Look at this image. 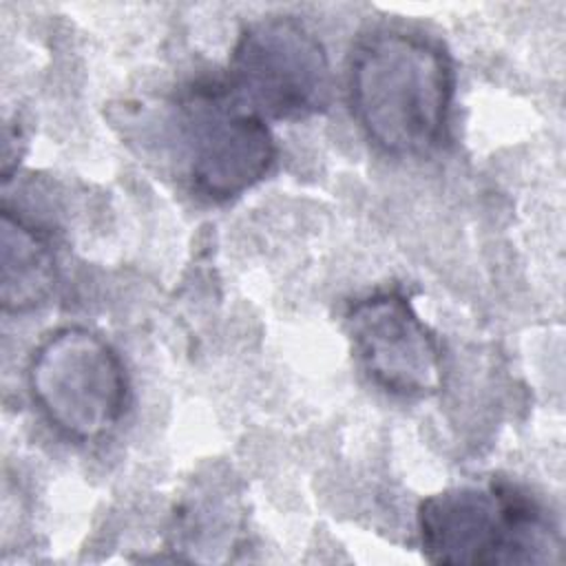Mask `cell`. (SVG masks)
Returning <instances> with one entry per match:
<instances>
[{
    "label": "cell",
    "mask_w": 566,
    "mask_h": 566,
    "mask_svg": "<svg viewBox=\"0 0 566 566\" xmlns=\"http://www.w3.org/2000/svg\"><path fill=\"white\" fill-rule=\"evenodd\" d=\"M347 93L369 142L396 157H424L447 133L453 66L429 38L378 29L352 53Z\"/></svg>",
    "instance_id": "obj_1"
},
{
    "label": "cell",
    "mask_w": 566,
    "mask_h": 566,
    "mask_svg": "<svg viewBox=\"0 0 566 566\" xmlns=\"http://www.w3.org/2000/svg\"><path fill=\"white\" fill-rule=\"evenodd\" d=\"M422 555L442 566L546 564L562 537L546 509L506 480L449 486L418 506Z\"/></svg>",
    "instance_id": "obj_2"
},
{
    "label": "cell",
    "mask_w": 566,
    "mask_h": 566,
    "mask_svg": "<svg viewBox=\"0 0 566 566\" xmlns=\"http://www.w3.org/2000/svg\"><path fill=\"white\" fill-rule=\"evenodd\" d=\"M175 146L190 188L214 203L256 186L276 159L265 119L223 82H195L172 102Z\"/></svg>",
    "instance_id": "obj_3"
},
{
    "label": "cell",
    "mask_w": 566,
    "mask_h": 566,
    "mask_svg": "<svg viewBox=\"0 0 566 566\" xmlns=\"http://www.w3.org/2000/svg\"><path fill=\"white\" fill-rule=\"evenodd\" d=\"M27 380L49 424L77 442L104 438L126 409L128 380L117 352L82 325L49 334L33 349Z\"/></svg>",
    "instance_id": "obj_4"
},
{
    "label": "cell",
    "mask_w": 566,
    "mask_h": 566,
    "mask_svg": "<svg viewBox=\"0 0 566 566\" xmlns=\"http://www.w3.org/2000/svg\"><path fill=\"white\" fill-rule=\"evenodd\" d=\"M228 84L250 108L272 119H307L332 102L325 46L294 15H268L241 29Z\"/></svg>",
    "instance_id": "obj_5"
},
{
    "label": "cell",
    "mask_w": 566,
    "mask_h": 566,
    "mask_svg": "<svg viewBox=\"0 0 566 566\" xmlns=\"http://www.w3.org/2000/svg\"><path fill=\"white\" fill-rule=\"evenodd\" d=\"M354 354L374 385L402 398L442 389V349L436 334L398 290L358 298L345 314Z\"/></svg>",
    "instance_id": "obj_6"
},
{
    "label": "cell",
    "mask_w": 566,
    "mask_h": 566,
    "mask_svg": "<svg viewBox=\"0 0 566 566\" xmlns=\"http://www.w3.org/2000/svg\"><path fill=\"white\" fill-rule=\"evenodd\" d=\"M57 279L55 254L46 237L9 208L0 221V305L20 314L42 305Z\"/></svg>",
    "instance_id": "obj_7"
}]
</instances>
